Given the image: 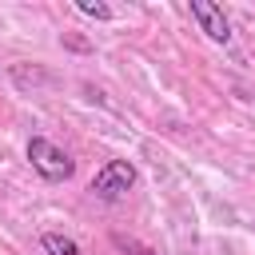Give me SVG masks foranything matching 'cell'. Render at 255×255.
<instances>
[{"label":"cell","instance_id":"obj_2","mask_svg":"<svg viewBox=\"0 0 255 255\" xmlns=\"http://www.w3.org/2000/svg\"><path fill=\"white\" fill-rule=\"evenodd\" d=\"M131 187H135V163H131V159H108V163L92 175V183H88V191H92L96 199H104V203L124 199Z\"/></svg>","mask_w":255,"mask_h":255},{"label":"cell","instance_id":"obj_5","mask_svg":"<svg viewBox=\"0 0 255 255\" xmlns=\"http://www.w3.org/2000/svg\"><path fill=\"white\" fill-rule=\"evenodd\" d=\"M8 72H12V80H16L20 88H32V84H48V80H52V76H48L44 68H36V64H32V72H28V64H12Z\"/></svg>","mask_w":255,"mask_h":255},{"label":"cell","instance_id":"obj_3","mask_svg":"<svg viewBox=\"0 0 255 255\" xmlns=\"http://www.w3.org/2000/svg\"><path fill=\"white\" fill-rule=\"evenodd\" d=\"M187 8H191V20L199 24V32L207 40H215V44H227L231 40V20L223 16V8L215 0H191Z\"/></svg>","mask_w":255,"mask_h":255},{"label":"cell","instance_id":"obj_7","mask_svg":"<svg viewBox=\"0 0 255 255\" xmlns=\"http://www.w3.org/2000/svg\"><path fill=\"white\" fill-rule=\"evenodd\" d=\"M112 243H116L120 251H131V255H155L151 247H143V243H135V239H128V235H120V231L112 235Z\"/></svg>","mask_w":255,"mask_h":255},{"label":"cell","instance_id":"obj_4","mask_svg":"<svg viewBox=\"0 0 255 255\" xmlns=\"http://www.w3.org/2000/svg\"><path fill=\"white\" fill-rule=\"evenodd\" d=\"M40 247H44V255H84L80 243L72 235H64V231H44L40 235Z\"/></svg>","mask_w":255,"mask_h":255},{"label":"cell","instance_id":"obj_6","mask_svg":"<svg viewBox=\"0 0 255 255\" xmlns=\"http://www.w3.org/2000/svg\"><path fill=\"white\" fill-rule=\"evenodd\" d=\"M76 8H80L84 16H92V20H112V16H116L104 0H76Z\"/></svg>","mask_w":255,"mask_h":255},{"label":"cell","instance_id":"obj_8","mask_svg":"<svg viewBox=\"0 0 255 255\" xmlns=\"http://www.w3.org/2000/svg\"><path fill=\"white\" fill-rule=\"evenodd\" d=\"M64 44L76 48V52H88V40H80V36H64Z\"/></svg>","mask_w":255,"mask_h":255},{"label":"cell","instance_id":"obj_1","mask_svg":"<svg viewBox=\"0 0 255 255\" xmlns=\"http://www.w3.org/2000/svg\"><path fill=\"white\" fill-rule=\"evenodd\" d=\"M24 155H28L32 171H36L40 179H48V183H64V179H72V171H76V159H72L60 143H52L48 135H32L28 147H24Z\"/></svg>","mask_w":255,"mask_h":255}]
</instances>
